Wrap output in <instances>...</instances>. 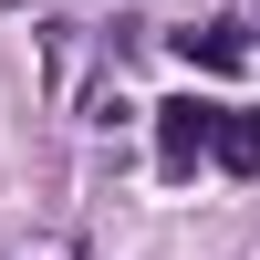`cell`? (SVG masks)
<instances>
[{
	"label": "cell",
	"instance_id": "cell-3",
	"mask_svg": "<svg viewBox=\"0 0 260 260\" xmlns=\"http://www.w3.org/2000/svg\"><path fill=\"white\" fill-rule=\"evenodd\" d=\"M219 167H240V177H260V115H240V104H219V146H208Z\"/></svg>",
	"mask_w": 260,
	"mask_h": 260
},
{
	"label": "cell",
	"instance_id": "cell-2",
	"mask_svg": "<svg viewBox=\"0 0 260 260\" xmlns=\"http://www.w3.org/2000/svg\"><path fill=\"white\" fill-rule=\"evenodd\" d=\"M177 52L198 62V73H240V62H250V31H240V21H208V31H177Z\"/></svg>",
	"mask_w": 260,
	"mask_h": 260
},
{
	"label": "cell",
	"instance_id": "cell-1",
	"mask_svg": "<svg viewBox=\"0 0 260 260\" xmlns=\"http://www.w3.org/2000/svg\"><path fill=\"white\" fill-rule=\"evenodd\" d=\"M208 146H219V104H208V94H167V104H156V156H167V177H187Z\"/></svg>",
	"mask_w": 260,
	"mask_h": 260
}]
</instances>
